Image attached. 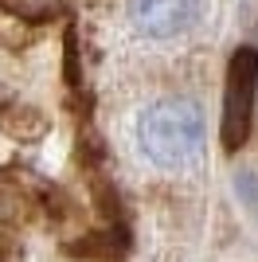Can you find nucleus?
I'll use <instances>...</instances> for the list:
<instances>
[{
  "label": "nucleus",
  "mask_w": 258,
  "mask_h": 262,
  "mask_svg": "<svg viewBox=\"0 0 258 262\" xmlns=\"http://www.w3.org/2000/svg\"><path fill=\"white\" fill-rule=\"evenodd\" d=\"M254 102H258V47L243 43L223 78V118H219V137L227 153H239L254 133Z\"/></svg>",
  "instance_id": "f03ea898"
},
{
  "label": "nucleus",
  "mask_w": 258,
  "mask_h": 262,
  "mask_svg": "<svg viewBox=\"0 0 258 262\" xmlns=\"http://www.w3.org/2000/svg\"><path fill=\"white\" fill-rule=\"evenodd\" d=\"M235 192H239V200H243V208L250 211V219L258 223V172L254 168L235 172Z\"/></svg>",
  "instance_id": "20e7f679"
},
{
  "label": "nucleus",
  "mask_w": 258,
  "mask_h": 262,
  "mask_svg": "<svg viewBox=\"0 0 258 262\" xmlns=\"http://www.w3.org/2000/svg\"><path fill=\"white\" fill-rule=\"evenodd\" d=\"M204 110L192 98H161L137 118V145L157 168L188 172L204 161Z\"/></svg>",
  "instance_id": "f257e3e1"
},
{
  "label": "nucleus",
  "mask_w": 258,
  "mask_h": 262,
  "mask_svg": "<svg viewBox=\"0 0 258 262\" xmlns=\"http://www.w3.org/2000/svg\"><path fill=\"white\" fill-rule=\"evenodd\" d=\"M204 0H129V20L149 39H172L200 20Z\"/></svg>",
  "instance_id": "7ed1b4c3"
}]
</instances>
